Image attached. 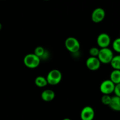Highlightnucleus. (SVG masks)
I'll list each match as a JSON object with an SVG mask.
<instances>
[{"label":"nucleus","instance_id":"obj_1","mask_svg":"<svg viewBox=\"0 0 120 120\" xmlns=\"http://www.w3.org/2000/svg\"><path fill=\"white\" fill-rule=\"evenodd\" d=\"M114 56V55L113 51L110 48L107 47V48L100 49L97 58L100 60L101 63L107 64H110Z\"/></svg>","mask_w":120,"mask_h":120},{"label":"nucleus","instance_id":"obj_2","mask_svg":"<svg viewBox=\"0 0 120 120\" xmlns=\"http://www.w3.org/2000/svg\"><path fill=\"white\" fill-rule=\"evenodd\" d=\"M41 61V59L34 53L26 54L23 58V64L25 65L31 69L37 68L40 65Z\"/></svg>","mask_w":120,"mask_h":120},{"label":"nucleus","instance_id":"obj_3","mask_svg":"<svg viewBox=\"0 0 120 120\" xmlns=\"http://www.w3.org/2000/svg\"><path fill=\"white\" fill-rule=\"evenodd\" d=\"M46 78L48 81V84L51 85H56L59 84L62 80V72L59 69H52L49 72Z\"/></svg>","mask_w":120,"mask_h":120},{"label":"nucleus","instance_id":"obj_4","mask_svg":"<svg viewBox=\"0 0 120 120\" xmlns=\"http://www.w3.org/2000/svg\"><path fill=\"white\" fill-rule=\"evenodd\" d=\"M64 45H65L66 48L70 52L73 53V54L77 52L80 48V44L79 41L77 38L73 36L68 37L64 42Z\"/></svg>","mask_w":120,"mask_h":120},{"label":"nucleus","instance_id":"obj_5","mask_svg":"<svg viewBox=\"0 0 120 120\" xmlns=\"http://www.w3.org/2000/svg\"><path fill=\"white\" fill-rule=\"evenodd\" d=\"M116 84L113 83L110 79L105 80L101 83L100 85V90L103 94L110 95L114 92Z\"/></svg>","mask_w":120,"mask_h":120},{"label":"nucleus","instance_id":"obj_6","mask_svg":"<svg viewBox=\"0 0 120 120\" xmlns=\"http://www.w3.org/2000/svg\"><path fill=\"white\" fill-rule=\"evenodd\" d=\"M111 42V38L107 33H101L97 36V44L100 48H107L110 46Z\"/></svg>","mask_w":120,"mask_h":120},{"label":"nucleus","instance_id":"obj_7","mask_svg":"<svg viewBox=\"0 0 120 120\" xmlns=\"http://www.w3.org/2000/svg\"><path fill=\"white\" fill-rule=\"evenodd\" d=\"M105 16V12L103 8L98 7L94 9L91 14V20L94 23H100L104 20Z\"/></svg>","mask_w":120,"mask_h":120},{"label":"nucleus","instance_id":"obj_8","mask_svg":"<svg viewBox=\"0 0 120 120\" xmlns=\"http://www.w3.org/2000/svg\"><path fill=\"white\" fill-rule=\"evenodd\" d=\"M101 63L98 58L95 56H90L86 61V65L87 68L93 71L99 69L101 67Z\"/></svg>","mask_w":120,"mask_h":120},{"label":"nucleus","instance_id":"obj_9","mask_svg":"<svg viewBox=\"0 0 120 120\" xmlns=\"http://www.w3.org/2000/svg\"><path fill=\"white\" fill-rule=\"evenodd\" d=\"M94 116V110L90 106H86L81 111L80 118L82 120H93Z\"/></svg>","mask_w":120,"mask_h":120},{"label":"nucleus","instance_id":"obj_10","mask_svg":"<svg viewBox=\"0 0 120 120\" xmlns=\"http://www.w3.org/2000/svg\"><path fill=\"white\" fill-rule=\"evenodd\" d=\"M55 98V93L52 89H45L41 93V98L46 102H49V101H52Z\"/></svg>","mask_w":120,"mask_h":120},{"label":"nucleus","instance_id":"obj_11","mask_svg":"<svg viewBox=\"0 0 120 120\" xmlns=\"http://www.w3.org/2000/svg\"><path fill=\"white\" fill-rule=\"evenodd\" d=\"M34 54L38 56L41 60H46L49 56V53L48 51L46 50L43 47L41 46H38L36 47L34 51Z\"/></svg>","mask_w":120,"mask_h":120},{"label":"nucleus","instance_id":"obj_12","mask_svg":"<svg viewBox=\"0 0 120 120\" xmlns=\"http://www.w3.org/2000/svg\"><path fill=\"white\" fill-rule=\"evenodd\" d=\"M109 107L115 111H120V97L118 96H111V101Z\"/></svg>","mask_w":120,"mask_h":120},{"label":"nucleus","instance_id":"obj_13","mask_svg":"<svg viewBox=\"0 0 120 120\" xmlns=\"http://www.w3.org/2000/svg\"><path fill=\"white\" fill-rule=\"evenodd\" d=\"M110 80L116 85L120 83V70L113 69L110 74Z\"/></svg>","mask_w":120,"mask_h":120},{"label":"nucleus","instance_id":"obj_14","mask_svg":"<svg viewBox=\"0 0 120 120\" xmlns=\"http://www.w3.org/2000/svg\"><path fill=\"white\" fill-rule=\"evenodd\" d=\"M35 84L37 87L40 88L46 87L48 84L46 78L43 76H37L35 80Z\"/></svg>","mask_w":120,"mask_h":120},{"label":"nucleus","instance_id":"obj_15","mask_svg":"<svg viewBox=\"0 0 120 120\" xmlns=\"http://www.w3.org/2000/svg\"><path fill=\"white\" fill-rule=\"evenodd\" d=\"M110 65L114 69L120 70V54L114 56L110 62Z\"/></svg>","mask_w":120,"mask_h":120},{"label":"nucleus","instance_id":"obj_16","mask_svg":"<svg viewBox=\"0 0 120 120\" xmlns=\"http://www.w3.org/2000/svg\"><path fill=\"white\" fill-rule=\"evenodd\" d=\"M112 49L116 52L120 54V37L114 40L112 44Z\"/></svg>","mask_w":120,"mask_h":120},{"label":"nucleus","instance_id":"obj_17","mask_svg":"<svg viewBox=\"0 0 120 120\" xmlns=\"http://www.w3.org/2000/svg\"><path fill=\"white\" fill-rule=\"evenodd\" d=\"M111 101V96L110 95H106V94H103V96L101 98V101L103 104L105 105H109Z\"/></svg>","mask_w":120,"mask_h":120},{"label":"nucleus","instance_id":"obj_18","mask_svg":"<svg viewBox=\"0 0 120 120\" xmlns=\"http://www.w3.org/2000/svg\"><path fill=\"white\" fill-rule=\"evenodd\" d=\"M100 49H98L97 47H92L89 50V54H90V56H95V57H97L99 53Z\"/></svg>","mask_w":120,"mask_h":120},{"label":"nucleus","instance_id":"obj_19","mask_svg":"<svg viewBox=\"0 0 120 120\" xmlns=\"http://www.w3.org/2000/svg\"><path fill=\"white\" fill-rule=\"evenodd\" d=\"M114 93L115 94V95L120 97V83L116 85Z\"/></svg>","mask_w":120,"mask_h":120},{"label":"nucleus","instance_id":"obj_20","mask_svg":"<svg viewBox=\"0 0 120 120\" xmlns=\"http://www.w3.org/2000/svg\"><path fill=\"white\" fill-rule=\"evenodd\" d=\"M62 120H71V119L69 118H65L63 119Z\"/></svg>","mask_w":120,"mask_h":120},{"label":"nucleus","instance_id":"obj_21","mask_svg":"<svg viewBox=\"0 0 120 120\" xmlns=\"http://www.w3.org/2000/svg\"><path fill=\"white\" fill-rule=\"evenodd\" d=\"M2 24H1L0 23V31H1V29H2Z\"/></svg>","mask_w":120,"mask_h":120},{"label":"nucleus","instance_id":"obj_22","mask_svg":"<svg viewBox=\"0 0 120 120\" xmlns=\"http://www.w3.org/2000/svg\"><path fill=\"white\" fill-rule=\"evenodd\" d=\"M45 1H49V0H45Z\"/></svg>","mask_w":120,"mask_h":120}]
</instances>
